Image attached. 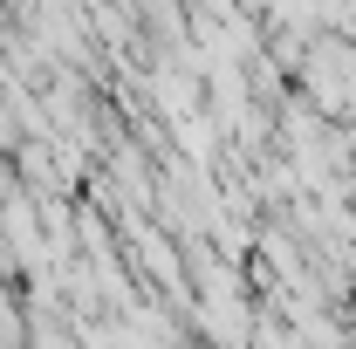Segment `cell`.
Instances as JSON below:
<instances>
[{
    "label": "cell",
    "mask_w": 356,
    "mask_h": 349,
    "mask_svg": "<svg viewBox=\"0 0 356 349\" xmlns=\"http://www.w3.org/2000/svg\"><path fill=\"white\" fill-rule=\"evenodd\" d=\"M192 322L213 349H247L254 343V302L240 295L233 267H206L199 274V295H192Z\"/></svg>",
    "instance_id": "obj_1"
},
{
    "label": "cell",
    "mask_w": 356,
    "mask_h": 349,
    "mask_svg": "<svg viewBox=\"0 0 356 349\" xmlns=\"http://www.w3.org/2000/svg\"><path fill=\"white\" fill-rule=\"evenodd\" d=\"M309 96L322 110H356V48H343V42L309 48Z\"/></svg>",
    "instance_id": "obj_2"
}]
</instances>
